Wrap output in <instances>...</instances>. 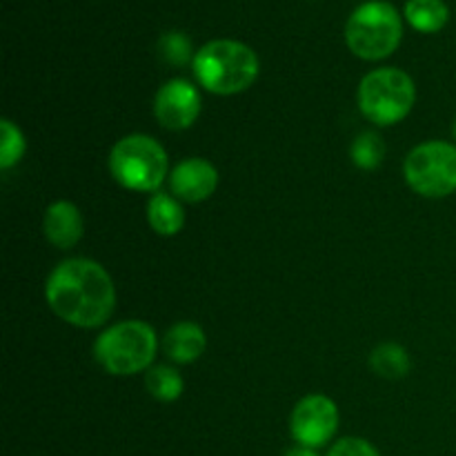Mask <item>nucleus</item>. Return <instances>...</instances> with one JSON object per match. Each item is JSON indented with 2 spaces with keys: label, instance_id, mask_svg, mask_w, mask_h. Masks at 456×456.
I'll use <instances>...</instances> for the list:
<instances>
[{
  "label": "nucleus",
  "instance_id": "39448f33",
  "mask_svg": "<svg viewBox=\"0 0 456 456\" xmlns=\"http://www.w3.org/2000/svg\"><path fill=\"white\" fill-rule=\"evenodd\" d=\"M403 22L392 4L372 0L352 12L346 25V43L363 61H383L399 49Z\"/></svg>",
  "mask_w": 456,
  "mask_h": 456
},
{
  "label": "nucleus",
  "instance_id": "412c9836",
  "mask_svg": "<svg viewBox=\"0 0 456 456\" xmlns=\"http://www.w3.org/2000/svg\"><path fill=\"white\" fill-rule=\"evenodd\" d=\"M283 456H321V454L316 452L314 448H305V445H294V448H289Z\"/></svg>",
  "mask_w": 456,
  "mask_h": 456
},
{
  "label": "nucleus",
  "instance_id": "0eeeda50",
  "mask_svg": "<svg viewBox=\"0 0 456 456\" xmlns=\"http://www.w3.org/2000/svg\"><path fill=\"white\" fill-rule=\"evenodd\" d=\"M410 190L426 199H445L456 191V145L428 141L414 147L403 160Z\"/></svg>",
  "mask_w": 456,
  "mask_h": 456
},
{
  "label": "nucleus",
  "instance_id": "1a4fd4ad",
  "mask_svg": "<svg viewBox=\"0 0 456 456\" xmlns=\"http://www.w3.org/2000/svg\"><path fill=\"white\" fill-rule=\"evenodd\" d=\"M200 92L185 78H172L156 92L154 116L165 129L183 132L191 127L200 114Z\"/></svg>",
  "mask_w": 456,
  "mask_h": 456
},
{
  "label": "nucleus",
  "instance_id": "4be33fe9",
  "mask_svg": "<svg viewBox=\"0 0 456 456\" xmlns=\"http://www.w3.org/2000/svg\"><path fill=\"white\" fill-rule=\"evenodd\" d=\"M452 132H454V138H456V120H454V127H452Z\"/></svg>",
  "mask_w": 456,
  "mask_h": 456
},
{
  "label": "nucleus",
  "instance_id": "9b49d317",
  "mask_svg": "<svg viewBox=\"0 0 456 456\" xmlns=\"http://www.w3.org/2000/svg\"><path fill=\"white\" fill-rule=\"evenodd\" d=\"M45 236L58 249H71L83 239L85 221L80 209L71 200H56L47 208L43 221Z\"/></svg>",
  "mask_w": 456,
  "mask_h": 456
},
{
  "label": "nucleus",
  "instance_id": "2eb2a0df",
  "mask_svg": "<svg viewBox=\"0 0 456 456\" xmlns=\"http://www.w3.org/2000/svg\"><path fill=\"white\" fill-rule=\"evenodd\" d=\"M370 368L383 379H403L412 368L408 350L399 343H381L370 354Z\"/></svg>",
  "mask_w": 456,
  "mask_h": 456
},
{
  "label": "nucleus",
  "instance_id": "dca6fc26",
  "mask_svg": "<svg viewBox=\"0 0 456 456\" xmlns=\"http://www.w3.org/2000/svg\"><path fill=\"white\" fill-rule=\"evenodd\" d=\"M145 386L147 392L154 396L160 403H172L185 390V383H183V377L178 374L176 368L172 365H151L145 374Z\"/></svg>",
  "mask_w": 456,
  "mask_h": 456
},
{
  "label": "nucleus",
  "instance_id": "f3484780",
  "mask_svg": "<svg viewBox=\"0 0 456 456\" xmlns=\"http://www.w3.org/2000/svg\"><path fill=\"white\" fill-rule=\"evenodd\" d=\"M25 151L27 141L20 127L9 118L0 120V169L7 172V169L16 167L22 156H25Z\"/></svg>",
  "mask_w": 456,
  "mask_h": 456
},
{
  "label": "nucleus",
  "instance_id": "f8f14e48",
  "mask_svg": "<svg viewBox=\"0 0 456 456\" xmlns=\"http://www.w3.org/2000/svg\"><path fill=\"white\" fill-rule=\"evenodd\" d=\"M208 347L205 330L194 321H181L172 325L163 337V352L172 363L190 365L203 356Z\"/></svg>",
  "mask_w": 456,
  "mask_h": 456
},
{
  "label": "nucleus",
  "instance_id": "f03ea898",
  "mask_svg": "<svg viewBox=\"0 0 456 456\" xmlns=\"http://www.w3.org/2000/svg\"><path fill=\"white\" fill-rule=\"evenodd\" d=\"M196 83L218 96H234L252 87L258 78V56L240 40L218 38L205 43L194 53Z\"/></svg>",
  "mask_w": 456,
  "mask_h": 456
},
{
  "label": "nucleus",
  "instance_id": "6e6552de",
  "mask_svg": "<svg viewBox=\"0 0 456 456\" xmlns=\"http://www.w3.org/2000/svg\"><path fill=\"white\" fill-rule=\"evenodd\" d=\"M338 408L330 396L307 395L294 405L289 417V432L297 445L305 448H323L334 439L338 430Z\"/></svg>",
  "mask_w": 456,
  "mask_h": 456
},
{
  "label": "nucleus",
  "instance_id": "6ab92c4d",
  "mask_svg": "<svg viewBox=\"0 0 456 456\" xmlns=\"http://www.w3.org/2000/svg\"><path fill=\"white\" fill-rule=\"evenodd\" d=\"M160 56L169 62V65H185L187 61H194L191 56V43L185 34L181 31H169L159 40Z\"/></svg>",
  "mask_w": 456,
  "mask_h": 456
},
{
  "label": "nucleus",
  "instance_id": "20e7f679",
  "mask_svg": "<svg viewBox=\"0 0 456 456\" xmlns=\"http://www.w3.org/2000/svg\"><path fill=\"white\" fill-rule=\"evenodd\" d=\"M110 172L125 190L156 194L169 172L167 151L147 134H129L111 147Z\"/></svg>",
  "mask_w": 456,
  "mask_h": 456
},
{
  "label": "nucleus",
  "instance_id": "423d86ee",
  "mask_svg": "<svg viewBox=\"0 0 456 456\" xmlns=\"http://www.w3.org/2000/svg\"><path fill=\"white\" fill-rule=\"evenodd\" d=\"M359 110L379 127L396 125L412 111L417 87L410 74L396 67H381L363 76L359 85Z\"/></svg>",
  "mask_w": 456,
  "mask_h": 456
},
{
  "label": "nucleus",
  "instance_id": "a211bd4d",
  "mask_svg": "<svg viewBox=\"0 0 456 456\" xmlns=\"http://www.w3.org/2000/svg\"><path fill=\"white\" fill-rule=\"evenodd\" d=\"M350 159L361 169H377L386 159V142L379 134L363 132L350 147Z\"/></svg>",
  "mask_w": 456,
  "mask_h": 456
},
{
  "label": "nucleus",
  "instance_id": "9d476101",
  "mask_svg": "<svg viewBox=\"0 0 456 456\" xmlns=\"http://www.w3.org/2000/svg\"><path fill=\"white\" fill-rule=\"evenodd\" d=\"M169 187L183 203H203L216 191L218 169L205 159H185L169 172Z\"/></svg>",
  "mask_w": 456,
  "mask_h": 456
},
{
  "label": "nucleus",
  "instance_id": "f257e3e1",
  "mask_svg": "<svg viewBox=\"0 0 456 456\" xmlns=\"http://www.w3.org/2000/svg\"><path fill=\"white\" fill-rule=\"evenodd\" d=\"M45 298L61 321L92 330L105 325L114 312L116 288L101 263L92 258H67L47 276Z\"/></svg>",
  "mask_w": 456,
  "mask_h": 456
},
{
  "label": "nucleus",
  "instance_id": "7ed1b4c3",
  "mask_svg": "<svg viewBox=\"0 0 456 456\" xmlns=\"http://www.w3.org/2000/svg\"><path fill=\"white\" fill-rule=\"evenodd\" d=\"M159 352L156 330L145 321H123L101 332L94 343V359L114 377H132L151 368Z\"/></svg>",
  "mask_w": 456,
  "mask_h": 456
},
{
  "label": "nucleus",
  "instance_id": "4468645a",
  "mask_svg": "<svg viewBox=\"0 0 456 456\" xmlns=\"http://www.w3.org/2000/svg\"><path fill=\"white\" fill-rule=\"evenodd\" d=\"M405 18L421 34H436L450 20V9L444 0H410L405 4Z\"/></svg>",
  "mask_w": 456,
  "mask_h": 456
},
{
  "label": "nucleus",
  "instance_id": "ddd939ff",
  "mask_svg": "<svg viewBox=\"0 0 456 456\" xmlns=\"http://www.w3.org/2000/svg\"><path fill=\"white\" fill-rule=\"evenodd\" d=\"M147 221L159 236H176L185 225V212L176 196L156 191L147 203Z\"/></svg>",
  "mask_w": 456,
  "mask_h": 456
},
{
  "label": "nucleus",
  "instance_id": "aec40b11",
  "mask_svg": "<svg viewBox=\"0 0 456 456\" xmlns=\"http://www.w3.org/2000/svg\"><path fill=\"white\" fill-rule=\"evenodd\" d=\"M328 456H381L377 448L368 439L361 436H343L330 448Z\"/></svg>",
  "mask_w": 456,
  "mask_h": 456
}]
</instances>
